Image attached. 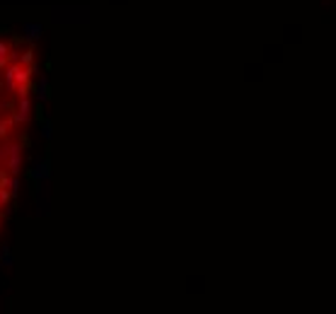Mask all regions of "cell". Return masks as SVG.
I'll list each match as a JSON object with an SVG mask.
<instances>
[{
  "label": "cell",
  "mask_w": 336,
  "mask_h": 314,
  "mask_svg": "<svg viewBox=\"0 0 336 314\" xmlns=\"http://www.w3.org/2000/svg\"><path fill=\"white\" fill-rule=\"evenodd\" d=\"M5 148V169L10 174H20L22 167H25V160H22V143L20 140H13V143H3Z\"/></svg>",
  "instance_id": "1"
},
{
  "label": "cell",
  "mask_w": 336,
  "mask_h": 314,
  "mask_svg": "<svg viewBox=\"0 0 336 314\" xmlns=\"http://www.w3.org/2000/svg\"><path fill=\"white\" fill-rule=\"evenodd\" d=\"M10 116H13L15 126H27L32 121V102H29V97H17L15 109Z\"/></svg>",
  "instance_id": "2"
},
{
  "label": "cell",
  "mask_w": 336,
  "mask_h": 314,
  "mask_svg": "<svg viewBox=\"0 0 336 314\" xmlns=\"http://www.w3.org/2000/svg\"><path fill=\"white\" fill-rule=\"evenodd\" d=\"M29 177H32V181H37V184H42V181H49V177H51L49 162H46V160H39V162H37L34 167H32V169H29Z\"/></svg>",
  "instance_id": "3"
},
{
  "label": "cell",
  "mask_w": 336,
  "mask_h": 314,
  "mask_svg": "<svg viewBox=\"0 0 336 314\" xmlns=\"http://www.w3.org/2000/svg\"><path fill=\"white\" fill-rule=\"evenodd\" d=\"M42 34H44L42 22H25V25H22V37H25L27 41L42 39Z\"/></svg>",
  "instance_id": "4"
},
{
  "label": "cell",
  "mask_w": 336,
  "mask_h": 314,
  "mask_svg": "<svg viewBox=\"0 0 336 314\" xmlns=\"http://www.w3.org/2000/svg\"><path fill=\"white\" fill-rule=\"evenodd\" d=\"M34 92H37V99H39V102H46V99H49V80H46V78H39L37 85H34Z\"/></svg>",
  "instance_id": "5"
},
{
  "label": "cell",
  "mask_w": 336,
  "mask_h": 314,
  "mask_svg": "<svg viewBox=\"0 0 336 314\" xmlns=\"http://www.w3.org/2000/svg\"><path fill=\"white\" fill-rule=\"evenodd\" d=\"M10 54H13V51H10V46H8L5 41H0V70L10 63Z\"/></svg>",
  "instance_id": "6"
},
{
  "label": "cell",
  "mask_w": 336,
  "mask_h": 314,
  "mask_svg": "<svg viewBox=\"0 0 336 314\" xmlns=\"http://www.w3.org/2000/svg\"><path fill=\"white\" fill-rule=\"evenodd\" d=\"M13 116H8V119H0V140H5V138L10 136V128H13Z\"/></svg>",
  "instance_id": "7"
},
{
  "label": "cell",
  "mask_w": 336,
  "mask_h": 314,
  "mask_svg": "<svg viewBox=\"0 0 336 314\" xmlns=\"http://www.w3.org/2000/svg\"><path fill=\"white\" fill-rule=\"evenodd\" d=\"M15 109V104H13V99H8V97H3V92H0V116L3 114H10V111Z\"/></svg>",
  "instance_id": "8"
},
{
  "label": "cell",
  "mask_w": 336,
  "mask_h": 314,
  "mask_svg": "<svg viewBox=\"0 0 336 314\" xmlns=\"http://www.w3.org/2000/svg\"><path fill=\"white\" fill-rule=\"evenodd\" d=\"M20 63L22 66H34V49H27L20 54Z\"/></svg>",
  "instance_id": "9"
},
{
  "label": "cell",
  "mask_w": 336,
  "mask_h": 314,
  "mask_svg": "<svg viewBox=\"0 0 336 314\" xmlns=\"http://www.w3.org/2000/svg\"><path fill=\"white\" fill-rule=\"evenodd\" d=\"M13 198H15V196L10 193V189H0V205H8Z\"/></svg>",
  "instance_id": "10"
},
{
  "label": "cell",
  "mask_w": 336,
  "mask_h": 314,
  "mask_svg": "<svg viewBox=\"0 0 336 314\" xmlns=\"http://www.w3.org/2000/svg\"><path fill=\"white\" fill-rule=\"evenodd\" d=\"M29 82H25V85H17V97H27L29 95Z\"/></svg>",
  "instance_id": "11"
},
{
  "label": "cell",
  "mask_w": 336,
  "mask_h": 314,
  "mask_svg": "<svg viewBox=\"0 0 336 314\" xmlns=\"http://www.w3.org/2000/svg\"><path fill=\"white\" fill-rule=\"evenodd\" d=\"M13 256H10V254H8V256H3V259H0V266H5V268H13Z\"/></svg>",
  "instance_id": "12"
},
{
  "label": "cell",
  "mask_w": 336,
  "mask_h": 314,
  "mask_svg": "<svg viewBox=\"0 0 336 314\" xmlns=\"http://www.w3.org/2000/svg\"><path fill=\"white\" fill-rule=\"evenodd\" d=\"M42 136L46 138V140H49V138L54 136V131H51V126H49V123H44V126H42Z\"/></svg>",
  "instance_id": "13"
},
{
  "label": "cell",
  "mask_w": 336,
  "mask_h": 314,
  "mask_svg": "<svg viewBox=\"0 0 336 314\" xmlns=\"http://www.w3.org/2000/svg\"><path fill=\"white\" fill-rule=\"evenodd\" d=\"M8 254H10V249H8V246L0 242V259H3V256H8Z\"/></svg>",
  "instance_id": "14"
}]
</instances>
